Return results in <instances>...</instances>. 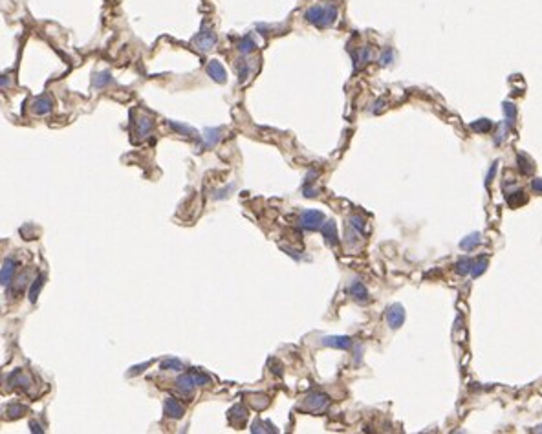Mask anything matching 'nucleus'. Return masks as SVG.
Masks as SVG:
<instances>
[{
    "mask_svg": "<svg viewBox=\"0 0 542 434\" xmlns=\"http://www.w3.org/2000/svg\"><path fill=\"white\" fill-rule=\"evenodd\" d=\"M163 409H165V414L169 418H172V420H180L181 416H183V412H185V409H183V405L178 401V399L174 398H167L165 399V403H163Z\"/></svg>",
    "mask_w": 542,
    "mask_h": 434,
    "instance_id": "6e6552de",
    "label": "nucleus"
},
{
    "mask_svg": "<svg viewBox=\"0 0 542 434\" xmlns=\"http://www.w3.org/2000/svg\"><path fill=\"white\" fill-rule=\"evenodd\" d=\"M383 107H385V99H379V101L376 103V108H372V112H379V110H383Z\"/></svg>",
    "mask_w": 542,
    "mask_h": 434,
    "instance_id": "4c0bfd02",
    "label": "nucleus"
},
{
    "mask_svg": "<svg viewBox=\"0 0 542 434\" xmlns=\"http://www.w3.org/2000/svg\"><path fill=\"white\" fill-rule=\"evenodd\" d=\"M52 107H54L52 99L46 96H41L33 101V108L31 110H33V114H37V115H44V114H50V112H52Z\"/></svg>",
    "mask_w": 542,
    "mask_h": 434,
    "instance_id": "f8f14e48",
    "label": "nucleus"
},
{
    "mask_svg": "<svg viewBox=\"0 0 542 434\" xmlns=\"http://www.w3.org/2000/svg\"><path fill=\"white\" fill-rule=\"evenodd\" d=\"M162 370H183V363L180 359L170 357V359H165L162 363Z\"/></svg>",
    "mask_w": 542,
    "mask_h": 434,
    "instance_id": "c756f323",
    "label": "nucleus"
},
{
    "mask_svg": "<svg viewBox=\"0 0 542 434\" xmlns=\"http://www.w3.org/2000/svg\"><path fill=\"white\" fill-rule=\"evenodd\" d=\"M169 125H170V127H172V128H174L176 132L185 134V136H191V138H193L194 134H196V132H194V128L187 127V125H181V123H176V121H169Z\"/></svg>",
    "mask_w": 542,
    "mask_h": 434,
    "instance_id": "7c9ffc66",
    "label": "nucleus"
},
{
    "mask_svg": "<svg viewBox=\"0 0 542 434\" xmlns=\"http://www.w3.org/2000/svg\"><path fill=\"white\" fill-rule=\"evenodd\" d=\"M30 427H31V433H43V429H41V425L35 422H31L30 423Z\"/></svg>",
    "mask_w": 542,
    "mask_h": 434,
    "instance_id": "58836bf2",
    "label": "nucleus"
},
{
    "mask_svg": "<svg viewBox=\"0 0 542 434\" xmlns=\"http://www.w3.org/2000/svg\"><path fill=\"white\" fill-rule=\"evenodd\" d=\"M321 343L325 346H330V348L348 350L352 346V339L348 335H326V337L321 339Z\"/></svg>",
    "mask_w": 542,
    "mask_h": 434,
    "instance_id": "0eeeda50",
    "label": "nucleus"
},
{
    "mask_svg": "<svg viewBox=\"0 0 542 434\" xmlns=\"http://www.w3.org/2000/svg\"><path fill=\"white\" fill-rule=\"evenodd\" d=\"M482 244V235L478 233V231H475V233H471V235H467L465 238H462V242H460V247L464 249V251H473V249H476V247Z\"/></svg>",
    "mask_w": 542,
    "mask_h": 434,
    "instance_id": "dca6fc26",
    "label": "nucleus"
},
{
    "mask_svg": "<svg viewBox=\"0 0 542 434\" xmlns=\"http://www.w3.org/2000/svg\"><path fill=\"white\" fill-rule=\"evenodd\" d=\"M220 136H222V128H205L204 134H202V139H204L205 147L211 149L220 141Z\"/></svg>",
    "mask_w": 542,
    "mask_h": 434,
    "instance_id": "a211bd4d",
    "label": "nucleus"
},
{
    "mask_svg": "<svg viewBox=\"0 0 542 434\" xmlns=\"http://www.w3.org/2000/svg\"><path fill=\"white\" fill-rule=\"evenodd\" d=\"M191 374H193V380L196 383V386H205L211 383V378L207 374H204V372H200L198 368H191Z\"/></svg>",
    "mask_w": 542,
    "mask_h": 434,
    "instance_id": "cd10ccee",
    "label": "nucleus"
},
{
    "mask_svg": "<svg viewBox=\"0 0 542 434\" xmlns=\"http://www.w3.org/2000/svg\"><path fill=\"white\" fill-rule=\"evenodd\" d=\"M44 275L41 273L39 277L33 280V284H31V288H30V301L31 302H35L37 301V295H39V291H41V288H43V284H44Z\"/></svg>",
    "mask_w": 542,
    "mask_h": 434,
    "instance_id": "bb28decb",
    "label": "nucleus"
},
{
    "mask_svg": "<svg viewBox=\"0 0 542 434\" xmlns=\"http://www.w3.org/2000/svg\"><path fill=\"white\" fill-rule=\"evenodd\" d=\"M491 127H493V123L489 119H476L471 123V128L475 130V132L478 134H482V132H489L491 130Z\"/></svg>",
    "mask_w": 542,
    "mask_h": 434,
    "instance_id": "c85d7f7f",
    "label": "nucleus"
},
{
    "mask_svg": "<svg viewBox=\"0 0 542 434\" xmlns=\"http://www.w3.org/2000/svg\"><path fill=\"white\" fill-rule=\"evenodd\" d=\"M176 386L180 388V392H183L185 396H191L194 392V388H196V383H194L193 380V374L191 372H187V374L180 376L178 380H176Z\"/></svg>",
    "mask_w": 542,
    "mask_h": 434,
    "instance_id": "9b49d317",
    "label": "nucleus"
},
{
    "mask_svg": "<svg viewBox=\"0 0 542 434\" xmlns=\"http://www.w3.org/2000/svg\"><path fill=\"white\" fill-rule=\"evenodd\" d=\"M517 160H518V169H520V172H522V174H531V172H533V169H535V167H533L531 160L528 156H526V154H518Z\"/></svg>",
    "mask_w": 542,
    "mask_h": 434,
    "instance_id": "4be33fe9",
    "label": "nucleus"
},
{
    "mask_svg": "<svg viewBox=\"0 0 542 434\" xmlns=\"http://www.w3.org/2000/svg\"><path fill=\"white\" fill-rule=\"evenodd\" d=\"M392 60H394V50L392 48H385L379 55V64L381 66H388Z\"/></svg>",
    "mask_w": 542,
    "mask_h": 434,
    "instance_id": "473e14b6",
    "label": "nucleus"
},
{
    "mask_svg": "<svg viewBox=\"0 0 542 434\" xmlns=\"http://www.w3.org/2000/svg\"><path fill=\"white\" fill-rule=\"evenodd\" d=\"M217 44V33L213 30H207V28H202V31L198 33V37L194 39V46L200 50V52H209Z\"/></svg>",
    "mask_w": 542,
    "mask_h": 434,
    "instance_id": "20e7f679",
    "label": "nucleus"
},
{
    "mask_svg": "<svg viewBox=\"0 0 542 434\" xmlns=\"http://www.w3.org/2000/svg\"><path fill=\"white\" fill-rule=\"evenodd\" d=\"M531 191L537 194H542V178H535L531 180Z\"/></svg>",
    "mask_w": 542,
    "mask_h": 434,
    "instance_id": "c9c22d12",
    "label": "nucleus"
},
{
    "mask_svg": "<svg viewBox=\"0 0 542 434\" xmlns=\"http://www.w3.org/2000/svg\"><path fill=\"white\" fill-rule=\"evenodd\" d=\"M321 233H323V236H325L326 242H328L330 246H335V244L339 242L337 225H335L333 220H326V222L323 223V227H321Z\"/></svg>",
    "mask_w": 542,
    "mask_h": 434,
    "instance_id": "9d476101",
    "label": "nucleus"
},
{
    "mask_svg": "<svg viewBox=\"0 0 542 434\" xmlns=\"http://www.w3.org/2000/svg\"><path fill=\"white\" fill-rule=\"evenodd\" d=\"M350 225H352L357 233H365V231H367V222H365V218H361V217L350 218Z\"/></svg>",
    "mask_w": 542,
    "mask_h": 434,
    "instance_id": "2f4dec72",
    "label": "nucleus"
},
{
    "mask_svg": "<svg viewBox=\"0 0 542 434\" xmlns=\"http://www.w3.org/2000/svg\"><path fill=\"white\" fill-rule=\"evenodd\" d=\"M255 48H257V44H255V41L251 39V35H246L244 39H240V43H238V52H240L242 55L253 54Z\"/></svg>",
    "mask_w": 542,
    "mask_h": 434,
    "instance_id": "aec40b11",
    "label": "nucleus"
},
{
    "mask_svg": "<svg viewBox=\"0 0 542 434\" xmlns=\"http://www.w3.org/2000/svg\"><path fill=\"white\" fill-rule=\"evenodd\" d=\"M325 223V215L317 209H304L301 213V227L308 231H315L321 229Z\"/></svg>",
    "mask_w": 542,
    "mask_h": 434,
    "instance_id": "7ed1b4c3",
    "label": "nucleus"
},
{
    "mask_svg": "<svg viewBox=\"0 0 542 434\" xmlns=\"http://www.w3.org/2000/svg\"><path fill=\"white\" fill-rule=\"evenodd\" d=\"M328 405H330V398L326 394H323V392H312V394H308L306 398H304V401H302V405L299 409L304 410V412H319V410H325Z\"/></svg>",
    "mask_w": 542,
    "mask_h": 434,
    "instance_id": "f03ea898",
    "label": "nucleus"
},
{
    "mask_svg": "<svg viewBox=\"0 0 542 434\" xmlns=\"http://www.w3.org/2000/svg\"><path fill=\"white\" fill-rule=\"evenodd\" d=\"M24 410L26 409L22 407V405H7L6 412H7V416L9 418H18L22 412H24Z\"/></svg>",
    "mask_w": 542,
    "mask_h": 434,
    "instance_id": "72a5a7b5",
    "label": "nucleus"
},
{
    "mask_svg": "<svg viewBox=\"0 0 542 434\" xmlns=\"http://www.w3.org/2000/svg\"><path fill=\"white\" fill-rule=\"evenodd\" d=\"M337 15V6L331 4V2H326V4H317V6L308 7L306 13H304V18H306V22L317 26V28H330V26L335 24Z\"/></svg>",
    "mask_w": 542,
    "mask_h": 434,
    "instance_id": "f257e3e1",
    "label": "nucleus"
},
{
    "mask_svg": "<svg viewBox=\"0 0 542 434\" xmlns=\"http://www.w3.org/2000/svg\"><path fill=\"white\" fill-rule=\"evenodd\" d=\"M112 81H114V79H112V73L110 72H99L96 75V79H94V86H96V88H105V86H108Z\"/></svg>",
    "mask_w": 542,
    "mask_h": 434,
    "instance_id": "393cba45",
    "label": "nucleus"
},
{
    "mask_svg": "<svg viewBox=\"0 0 542 434\" xmlns=\"http://www.w3.org/2000/svg\"><path fill=\"white\" fill-rule=\"evenodd\" d=\"M533 433H542V425H539V427L533 429Z\"/></svg>",
    "mask_w": 542,
    "mask_h": 434,
    "instance_id": "ea45409f",
    "label": "nucleus"
},
{
    "mask_svg": "<svg viewBox=\"0 0 542 434\" xmlns=\"http://www.w3.org/2000/svg\"><path fill=\"white\" fill-rule=\"evenodd\" d=\"M205 72H207V75H209L213 81H217V83H225V81H227L225 68H223L222 64H220V60H217V59H211L207 62Z\"/></svg>",
    "mask_w": 542,
    "mask_h": 434,
    "instance_id": "423d86ee",
    "label": "nucleus"
},
{
    "mask_svg": "<svg viewBox=\"0 0 542 434\" xmlns=\"http://www.w3.org/2000/svg\"><path fill=\"white\" fill-rule=\"evenodd\" d=\"M374 59V50L370 48V46H363V48H359L354 54V60H356V68H361L365 66L367 62H370V60Z\"/></svg>",
    "mask_w": 542,
    "mask_h": 434,
    "instance_id": "2eb2a0df",
    "label": "nucleus"
},
{
    "mask_svg": "<svg viewBox=\"0 0 542 434\" xmlns=\"http://www.w3.org/2000/svg\"><path fill=\"white\" fill-rule=\"evenodd\" d=\"M473 260L471 259H460L456 260V264H454V270H456V273H460V275H469L471 270H473Z\"/></svg>",
    "mask_w": 542,
    "mask_h": 434,
    "instance_id": "5701e85b",
    "label": "nucleus"
},
{
    "mask_svg": "<svg viewBox=\"0 0 542 434\" xmlns=\"http://www.w3.org/2000/svg\"><path fill=\"white\" fill-rule=\"evenodd\" d=\"M496 169H498V162H493L488 170V176H486V185H488V187L491 185V181L494 180V176H496Z\"/></svg>",
    "mask_w": 542,
    "mask_h": 434,
    "instance_id": "f704fd0d",
    "label": "nucleus"
},
{
    "mask_svg": "<svg viewBox=\"0 0 542 434\" xmlns=\"http://www.w3.org/2000/svg\"><path fill=\"white\" fill-rule=\"evenodd\" d=\"M526 202H528V198H526V194L522 193V191L507 194V205H509V207H518V205H524Z\"/></svg>",
    "mask_w": 542,
    "mask_h": 434,
    "instance_id": "412c9836",
    "label": "nucleus"
},
{
    "mask_svg": "<svg viewBox=\"0 0 542 434\" xmlns=\"http://www.w3.org/2000/svg\"><path fill=\"white\" fill-rule=\"evenodd\" d=\"M149 365H151V363H143V365H139V367H134L132 370H130V376L138 374V372H143V368H147Z\"/></svg>",
    "mask_w": 542,
    "mask_h": 434,
    "instance_id": "e433bc0d",
    "label": "nucleus"
},
{
    "mask_svg": "<svg viewBox=\"0 0 542 434\" xmlns=\"http://www.w3.org/2000/svg\"><path fill=\"white\" fill-rule=\"evenodd\" d=\"M348 291H350V295L354 297L356 301H359V302H367L368 301V291H367V288H365V284H363L361 280H354V282L350 284Z\"/></svg>",
    "mask_w": 542,
    "mask_h": 434,
    "instance_id": "4468645a",
    "label": "nucleus"
},
{
    "mask_svg": "<svg viewBox=\"0 0 542 434\" xmlns=\"http://www.w3.org/2000/svg\"><path fill=\"white\" fill-rule=\"evenodd\" d=\"M386 323H388V326H390L392 330L401 328L405 323V308L401 304H392L386 310Z\"/></svg>",
    "mask_w": 542,
    "mask_h": 434,
    "instance_id": "39448f33",
    "label": "nucleus"
},
{
    "mask_svg": "<svg viewBox=\"0 0 542 434\" xmlns=\"http://www.w3.org/2000/svg\"><path fill=\"white\" fill-rule=\"evenodd\" d=\"M13 273H15V262L11 259H6L4 264H2V270H0V282L4 288H9L13 282Z\"/></svg>",
    "mask_w": 542,
    "mask_h": 434,
    "instance_id": "1a4fd4ad",
    "label": "nucleus"
},
{
    "mask_svg": "<svg viewBox=\"0 0 542 434\" xmlns=\"http://www.w3.org/2000/svg\"><path fill=\"white\" fill-rule=\"evenodd\" d=\"M229 423L231 425H235V427H238V425H242V423L247 420V410L242 407V405H235L233 409L229 410Z\"/></svg>",
    "mask_w": 542,
    "mask_h": 434,
    "instance_id": "ddd939ff",
    "label": "nucleus"
},
{
    "mask_svg": "<svg viewBox=\"0 0 542 434\" xmlns=\"http://www.w3.org/2000/svg\"><path fill=\"white\" fill-rule=\"evenodd\" d=\"M488 266H489L488 259L480 257V259H478L475 262V264H473V270H471V277H475V278L480 277V275H482V273L486 271V270H488Z\"/></svg>",
    "mask_w": 542,
    "mask_h": 434,
    "instance_id": "a878e982",
    "label": "nucleus"
},
{
    "mask_svg": "<svg viewBox=\"0 0 542 434\" xmlns=\"http://www.w3.org/2000/svg\"><path fill=\"white\" fill-rule=\"evenodd\" d=\"M236 72H238V81L240 83H246V79L249 77L251 73V66L247 64V60H236Z\"/></svg>",
    "mask_w": 542,
    "mask_h": 434,
    "instance_id": "b1692460",
    "label": "nucleus"
},
{
    "mask_svg": "<svg viewBox=\"0 0 542 434\" xmlns=\"http://www.w3.org/2000/svg\"><path fill=\"white\" fill-rule=\"evenodd\" d=\"M136 127H138L139 138H147L152 132V128H154V121L151 117H147V115H139L138 121H136Z\"/></svg>",
    "mask_w": 542,
    "mask_h": 434,
    "instance_id": "f3484780",
    "label": "nucleus"
},
{
    "mask_svg": "<svg viewBox=\"0 0 542 434\" xmlns=\"http://www.w3.org/2000/svg\"><path fill=\"white\" fill-rule=\"evenodd\" d=\"M502 110H504V114H506V125L509 128H513V123H515V117H517V107H515V103L506 101L502 105Z\"/></svg>",
    "mask_w": 542,
    "mask_h": 434,
    "instance_id": "6ab92c4d",
    "label": "nucleus"
}]
</instances>
